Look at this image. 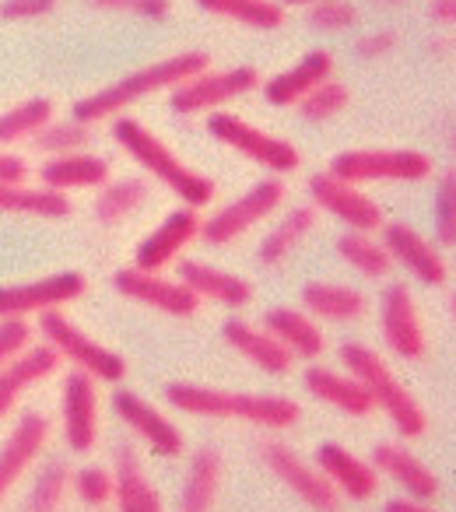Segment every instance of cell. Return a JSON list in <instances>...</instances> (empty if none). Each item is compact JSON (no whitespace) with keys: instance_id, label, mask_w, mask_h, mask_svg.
Listing matches in <instances>:
<instances>
[{"instance_id":"6da1fadb","label":"cell","mask_w":456,"mask_h":512,"mask_svg":"<svg viewBox=\"0 0 456 512\" xmlns=\"http://www.w3.org/2000/svg\"><path fill=\"white\" fill-rule=\"evenodd\" d=\"M169 404L193 418H218V421H243L257 428H292L302 418V407L292 397L274 393H243V390H218L200 383H172L165 390Z\"/></svg>"},{"instance_id":"7a4b0ae2","label":"cell","mask_w":456,"mask_h":512,"mask_svg":"<svg viewBox=\"0 0 456 512\" xmlns=\"http://www.w3.org/2000/svg\"><path fill=\"white\" fill-rule=\"evenodd\" d=\"M207 53L200 50H190V53H176V57H165V60H155V64L141 67V71L127 74V78L113 81V85L99 88V92L85 95V99L74 102V120L78 123H102V120H113V116H120L123 109H130L134 102L148 99V95L155 92H165V88H176L183 85L186 78H193V74L207 71Z\"/></svg>"},{"instance_id":"3957f363","label":"cell","mask_w":456,"mask_h":512,"mask_svg":"<svg viewBox=\"0 0 456 512\" xmlns=\"http://www.w3.org/2000/svg\"><path fill=\"white\" fill-rule=\"evenodd\" d=\"M113 137H116V144H120V148L127 151L137 165H141L144 172H151L158 183L169 186V190L176 193L186 207H193V211H197V207H207L214 200V183H211V179H207L204 172L190 169V165H186L183 158H179L176 151L162 141V137L151 134L141 120H134V116H116V120H113Z\"/></svg>"},{"instance_id":"277c9868","label":"cell","mask_w":456,"mask_h":512,"mask_svg":"<svg viewBox=\"0 0 456 512\" xmlns=\"http://www.w3.org/2000/svg\"><path fill=\"white\" fill-rule=\"evenodd\" d=\"M341 362L348 369V376H355L365 386V393L372 397V404L390 418V425L397 428L404 439H418L425 435L428 418L421 411V404L414 400V393L393 376V369L386 365V358L379 351H372L362 341L341 344Z\"/></svg>"},{"instance_id":"5b68a950","label":"cell","mask_w":456,"mask_h":512,"mask_svg":"<svg viewBox=\"0 0 456 512\" xmlns=\"http://www.w3.org/2000/svg\"><path fill=\"white\" fill-rule=\"evenodd\" d=\"M39 337H43V344H50V348L57 351L60 362H67L71 369L92 376L95 383H123V376H127L123 355H116L113 348L95 341L85 327H78V323L67 313H60V309L39 316Z\"/></svg>"},{"instance_id":"8992f818","label":"cell","mask_w":456,"mask_h":512,"mask_svg":"<svg viewBox=\"0 0 456 512\" xmlns=\"http://www.w3.org/2000/svg\"><path fill=\"white\" fill-rule=\"evenodd\" d=\"M344 183H421L432 176V158L414 148H355L341 151L330 169Z\"/></svg>"},{"instance_id":"52a82bcc","label":"cell","mask_w":456,"mask_h":512,"mask_svg":"<svg viewBox=\"0 0 456 512\" xmlns=\"http://www.w3.org/2000/svg\"><path fill=\"white\" fill-rule=\"evenodd\" d=\"M207 134H211L218 144H225V148L239 151V155H246L250 162H257L260 169L278 172V176L295 172L302 165V155L292 141L267 134V130L246 123L243 116L225 113V109H214V113L207 116Z\"/></svg>"},{"instance_id":"ba28073f","label":"cell","mask_w":456,"mask_h":512,"mask_svg":"<svg viewBox=\"0 0 456 512\" xmlns=\"http://www.w3.org/2000/svg\"><path fill=\"white\" fill-rule=\"evenodd\" d=\"M281 200H285V183L281 179H260L246 193H239L236 200L218 207L207 221H200V239L211 242V246H228L250 228H257L260 221L271 218L281 207Z\"/></svg>"},{"instance_id":"9c48e42d","label":"cell","mask_w":456,"mask_h":512,"mask_svg":"<svg viewBox=\"0 0 456 512\" xmlns=\"http://www.w3.org/2000/svg\"><path fill=\"white\" fill-rule=\"evenodd\" d=\"M88 281L78 271L46 274L36 281H18V285H0V320H25L43 316L53 309H64L85 295Z\"/></svg>"},{"instance_id":"30bf717a","label":"cell","mask_w":456,"mask_h":512,"mask_svg":"<svg viewBox=\"0 0 456 512\" xmlns=\"http://www.w3.org/2000/svg\"><path fill=\"white\" fill-rule=\"evenodd\" d=\"M260 85L257 67H228V71H200L193 78H186L183 85H176L169 92V106L179 116H197V113H214L225 102L243 99L246 92Z\"/></svg>"},{"instance_id":"8fae6325","label":"cell","mask_w":456,"mask_h":512,"mask_svg":"<svg viewBox=\"0 0 456 512\" xmlns=\"http://www.w3.org/2000/svg\"><path fill=\"white\" fill-rule=\"evenodd\" d=\"M113 285L123 299L137 302V306L155 309V313L176 316V320H190V316H197V309H200L197 295H193L179 278H165L162 271L123 267V271H116Z\"/></svg>"},{"instance_id":"7c38bea8","label":"cell","mask_w":456,"mask_h":512,"mask_svg":"<svg viewBox=\"0 0 456 512\" xmlns=\"http://www.w3.org/2000/svg\"><path fill=\"white\" fill-rule=\"evenodd\" d=\"M260 460L264 467L285 484L292 495H299L313 512H341V495L334 484L320 474V467H309L295 449L281 446V442H264L260 446Z\"/></svg>"},{"instance_id":"4fadbf2b","label":"cell","mask_w":456,"mask_h":512,"mask_svg":"<svg viewBox=\"0 0 456 512\" xmlns=\"http://www.w3.org/2000/svg\"><path fill=\"white\" fill-rule=\"evenodd\" d=\"M60 428L71 453H92L99 442V383L78 369L60 383Z\"/></svg>"},{"instance_id":"5bb4252c","label":"cell","mask_w":456,"mask_h":512,"mask_svg":"<svg viewBox=\"0 0 456 512\" xmlns=\"http://www.w3.org/2000/svg\"><path fill=\"white\" fill-rule=\"evenodd\" d=\"M50 432H53L50 418L39 411H25L22 418L11 425L8 439L0 442V505L15 491V484L36 467L39 453H43L46 442H50Z\"/></svg>"},{"instance_id":"9a60e30c","label":"cell","mask_w":456,"mask_h":512,"mask_svg":"<svg viewBox=\"0 0 456 512\" xmlns=\"http://www.w3.org/2000/svg\"><path fill=\"white\" fill-rule=\"evenodd\" d=\"M379 327H383L386 348L404 362L425 355V327H421L418 302L407 285H386L379 295Z\"/></svg>"},{"instance_id":"2e32d148","label":"cell","mask_w":456,"mask_h":512,"mask_svg":"<svg viewBox=\"0 0 456 512\" xmlns=\"http://www.w3.org/2000/svg\"><path fill=\"white\" fill-rule=\"evenodd\" d=\"M309 197L316 200V207L330 211L334 218H341L351 232H376L383 228V211L379 204L355 183H344L334 172H320L309 179Z\"/></svg>"},{"instance_id":"e0dca14e","label":"cell","mask_w":456,"mask_h":512,"mask_svg":"<svg viewBox=\"0 0 456 512\" xmlns=\"http://www.w3.org/2000/svg\"><path fill=\"white\" fill-rule=\"evenodd\" d=\"M113 411L123 425L134 435H141V442L151 449L155 456H165V460H176L183 453V432L158 411L151 400H144L141 393L134 390H116L113 393Z\"/></svg>"},{"instance_id":"ac0fdd59","label":"cell","mask_w":456,"mask_h":512,"mask_svg":"<svg viewBox=\"0 0 456 512\" xmlns=\"http://www.w3.org/2000/svg\"><path fill=\"white\" fill-rule=\"evenodd\" d=\"M57 369H60V355L43 341L25 344L18 355H11L8 362L0 365V421L22 404V397L32 386L50 379Z\"/></svg>"},{"instance_id":"d6986e66","label":"cell","mask_w":456,"mask_h":512,"mask_svg":"<svg viewBox=\"0 0 456 512\" xmlns=\"http://www.w3.org/2000/svg\"><path fill=\"white\" fill-rule=\"evenodd\" d=\"M383 246H386V253H390L393 264L411 271L421 285H428V288L446 285L449 267H446V260H442V253L425 239V235L414 232L411 225H404V221L383 225Z\"/></svg>"},{"instance_id":"ffe728a7","label":"cell","mask_w":456,"mask_h":512,"mask_svg":"<svg viewBox=\"0 0 456 512\" xmlns=\"http://www.w3.org/2000/svg\"><path fill=\"white\" fill-rule=\"evenodd\" d=\"M200 235V218L193 207H179L169 218H162V225L151 228L148 239H141L134 253V267L141 271H165L169 264H176L179 253L190 246Z\"/></svg>"},{"instance_id":"44dd1931","label":"cell","mask_w":456,"mask_h":512,"mask_svg":"<svg viewBox=\"0 0 456 512\" xmlns=\"http://www.w3.org/2000/svg\"><path fill=\"white\" fill-rule=\"evenodd\" d=\"M316 467L334 484L337 495L351 498V502H369L379 491L376 467L365 463L362 456H355L351 449L337 446V442H323V446L316 449Z\"/></svg>"},{"instance_id":"7402d4cb","label":"cell","mask_w":456,"mask_h":512,"mask_svg":"<svg viewBox=\"0 0 456 512\" xmlns=\"http://www.w3.org/2000/svg\"><path fill=\"white\" fill-rule=\"evenodd\" d=\"M372 467L379 477L393 481L397 488H404L407 498H418V502H432L439 495V477L404 446V442H379L376 453H372Z\"/></svg>"},{"instance_id":"603a6c76","label":"cell","mask_w":456,"mask_h":512,"mask_svg":"<svg viewBox=\"0 0 456 512\" xmlns=\"http://www.w3.org/2000/svg\"><path fill=\"white\" fill-rule=\"evenodd\" d=\"M176 278L183 281L197 299L218 302V306H225V309H243V306H250V299H253L250 281L232 271H221V267H214V264H204V260H183Z\"/></svg>"},{"instance_id":"cb8c5ba5","label":"cell","mask_w":456,"mask_h":512,"mask_svg":"<svg viewBox=\"0 0 456 512\" xmlns=\"http://www.w3.org/2000/svg\"><path fill=\"white\" fill-rule=\"evenodd\" d=\"M221 337L228 341V348H236L246 362H253L267 376H288L295 365V355L281 341H274L264 327H253L246 320H228L221 327Z\"/></svg>"},{"instance_id":"d4e9b609","label":"cell","mask_w":456,"mask_h":512,"mask_svg":"<svg viewBox=\"0 0 456 512\" xmlns=\"http://www.w3.org/2000/svg\"><path fill=\"white\" fill-rule=\"evenodd\" d=\"M109 183V162L92 151H71V155H53L39 169V186L53 193L67 190H99Z\"/></svg>"},{"instance_id":"484cf974","label":"cell","mask_w":456,"mask_h":512,"mask_svg":"<svg viewBox=\"0 0 456 512\" xmlns=\"http://www.w3.org/2000/svg\"><path fill=\"white\" fill-rule=\"evenodd\" d=\"M330 74H334V57H330L327 50H313V53H306L299 64L288 67V71L274 74L264 85V95L271 106H299L313 88L330 81Z\"/></svg>"},{"instance_id":"4316f807","label":"cell","mask_w":456,"mask_h":512,"mask_svg":"<svg viewBox=\"0 0 456 512\" xmlns=\"http://www.w3.org/2000/svg\"><path fill=\"white\" fill-rule=\"evenodd\" d=\"M113 498H116V512H165L162 495H158V488L151 484L148 470L141 467V456L130 446L116 449Z\"/></svg>"},{"instance_id":"83f0119b","label":"cell","mask_w":456,"mask_h":512,"mask_svg":"<svg viewBox=\"0 0 456 512\" xmlns=\"http://www.w3.org/2000/svg\"><path fill=\"white\" fill-rule=\"evenodd\" d=\"M264 330L274 341L285 344L295 358H302V362H313V358H320L323 348H327V337H323L320 323L309 313H302V309H288V306L267 309Z\"/></svg>"},{"instance_id":"f1b7e54d","label":"cell","mask_w":456,"mask_h":512,"mask_svg":"<svg viewBox=\"0 0 456 512\" xmlns=\"http://www.w3.org/2000/svg\"><path fill=\"white\" fill-rule=\"evenodd\" d=\"M306 390L313 393L320 404L337 407V411L351 414V418H365V414L376 407L369 393H365V386L358 383L355 376L327 369V365H313V369H306Z\"/></svg>"},{"instance_id":"f546056e","label":"cell","mask_w":456,"mask_h":512,"mask_svg":"<svg viewBox=\"0 0 456 512\" xmlns=\"http://www.w3.org/2000/svg\"><path fill=\"white\" fill-rule=\"evenodd\" d=\"M221 477H225V463H221L218 449H197L183 477L179 512H214V502L221 495Z\"/></svg>"},{"instance_id":"4dcf8cb0","label":"cell","mask_w":456,"mask_h":512,"mask_svg":"<svg viewBox=\"0 0 456 512\" xmlns=\"http://www.w3.org/2000/svg\"><path fill=\"white\" fill-rule=\"evenodd\" d=\"M302 306L313 320L327 323H355L369 313V299L358 288L330 285V281H313L302 288Z\"/></svg>"},{"instance_id":"1f68e13d","label":"cell","mask_w":456,"mask_h":512,"mask_svg":"<svg viewBox=\"0 0 456 512\" xmlns=\"http://www.w3.org/2000/svg\"><path fill=\"white\" fill-rule=\"evenodd\" d=\"M313 225H316L313 207H295V211H288L285 218H281L278 225L264 235V242H260V249H257L260 264L264 267L285 264L288 256H292V249L299 246L309 232H313Z\"/></svg>"},{"instance_id":"d6a6232c","label":"cell","mask_w":456,"mask_h":512,"mask_svg":"<svg viewBox=\"0 0 456 512\" xmlns=\"http://www.w3.org/2000/svg\"><path fill=\"white\" fill-rule=\"evenodd\" d=\"M144 200H148V183L137 176L109 179L106 186H99V197H95V221L102 225H120L134 211H141Z\"/></svg>"},{"instance_id":"836d02e7","label":"cell","mask_w":456,"mask_h":512,"mask_svg":"<svg viewBox=\"0 0 456 512\" xmlns=\"http://www.w3.org/2000/svg\"><path fill=\"white\" fill-rule=\"evenodd\" d=\"M0 214H32V218H67L71 200L43 186H0Z\"/></svg>"},{"instance_id":"e575fe53","label":"cell","mask_w":456,"mask_h":512,"mask_svg":"<svg viewBox=\"0 0 456 512\" xmlns=\"http://www.w3.org/2000/svg\"><path fill=\"white\" fill-rule=\"evenodd\" d=\"M53 116H57V106H53V99H46V95H32V99L18 102L8 113H0V144L32 141Z\"/></svg>"},{"instance_id":"d590c367","label":"cell","mask_w":456,"mask_h":512,"mask_svg":"<svg viewBox=\"0 0 456 512\" xmlns=\"http://www.w3.org/2000/svg\"><path fill=\"white\" fill-rule=\"evenodd\" d=\"M207 15H221L228 22H239L246 29H278L285 22V8L274 0H197Z\"/></svg>"},{"instance_id":"8d00e7d4","label":"cell","mask_w":456,"mask_h":512,"mask_svg":"<svg viewBox=\"0 0 456 512\" xmlns=\"http://www.w3.org/2000/svg\"><path fill=\"white\" fill-rule=\"evenodd\" d=\"M337 253H341L344 264H348L351 271L362 274V278H386V274H390V267H393L386 246L372 239L369 232L341 235V242H337Z\"/></svg>"},{"instance_id":"74e56055","label":"cell","mask_w":456,"mask_h":512,"mask_svg":"<svg viewBox=\"0 0 456 512\" xmlns=\"http://www.w3.org/2000/svg\"><path fill=\"white\" fill-rule=\"evenodd\" d=\"M88 144H92V127L78 123L74 116L71 120H57V116H53V120L32 137V148L43 151L46 158L71 155V151H88Z\"/></svg>"},{"instance_id":"f35d334b","label":"cell","mask_w":456,"mask_h":512,"mask_svg":"<svg viewBox=\"0 0 456 512\" xmlns=\"http://www.w3.org/2000/svg\"><path fill=\"white\" fill-rule=\"evenodd\" d=\"M67 488H71V470H67V463H60V460L46 463L36 481H32V491H29V498H25V512H60Z\"/></svg>"},{"instance_id":"ab89813d","label":"cell","mask_w":456,"mask_h":512,"mask_svg":"<svg viewBox=\"0 0 456 512\" xmlns=\"http://www.w3.org/2000/svg\"><path fill=\"white\" fill-rule=\"evenodd\" d=\"M348 99L351 95L341 81H323L320 88H313V92L299 102V116L309 123H327V120H334V116L344 113Z\"/></svg>"},{"instance_id":"60d3db41","label":"cell","mask_w":456,"mask_h":512,"mask_svg":"<svg viewBox=\"0 0 456 512\" xmlns=\"http://www.w3.org/2000/svg\"><path fill=\"white\" fill-rule=\"evenodd\" d=\"M435 239L456 246V169H446L435 190Z\"/></svg>"},{"instance_id":"b9f144b4","label":"cell","mask_w":456,"mask_h":512,"mask_svg":"<svg viewBox=\"0 0 456 512\" xmlns=\"http://www.w3.org/2000/svg\"><path fill=\"white\" fill-rule=\"evenodd\" d=\"M71 491L85 505L99 509V505L113 502V470L106 467H81L71 474Z\"/></svg>"},{"instance_id":"7bdbcfd3","label":"cell","mask_w":456,"mask_h":512,"mask_svg":"<svg viewBox=\"0 0 456 512\" xmlns=\"http://www.w3.org/2000/svg\"><path fill=\"white\" fill-rule=\"evenodd\" d=\"M309 25L320 32H348L351 25H358V8L351 0H320L309 11Z\"/></svg>"},{"instance_id":"ee69618b","label":"cell","mask_w":456,"mask_h":512,"mask_svg":"<svg viewBox=\"0 0 456 512\" xmlns=\"http://www.w3.org/2000/svg\"><path fill=\"white\" fill-rule=\"evenodd\" d=\"M99 11H123V15H144V18H162L169 15V0H88Z\"/></svg>"},{"instance_id":"f6af8a7d","label":"cell","mask_w":456,"mask_h":512,"mask_svg":"<svg viewBox=\"0 0 456 512\" xmlns=\"http://www.w3.org/2000/svg\"><path fill=\"white\" fill-rule=\"evenodd\" d=\"M32 344V327L25 320H0V365L8 362L11 355Z\"/></svg>"},{"instance_id":"bcb514c9","label":"cell","mask_w":456,"mask_h":512,"mask_svg":"<svg viewBox=\"0 0 456 512\" xmlns=\"http://www.w3.org/2000/svg\"><path fill=\"white\" fill-rule=\"evenodd\" d=\"M57 8V0H4L0 4V15L18 22V18H39V15H50Z\"/></svg>"},{"instance_id":"7dc6e473","label":"cell","mask_w":456,"mask_h":512,"mask_svg":"<svg viewBox=\"0 0 456 512\" xmlns=\"http://www.w3.org/2000/svg\"><path fill=\"white\" fill-rule=\"evenodd\" d=\"M29 162L15 151H0V186H29Z\"/></svg>"},{"instance_id":"c3c4849f","label":"cell","mask_w":456,"mask_h":512,"mask_svg":"<svg viewBox=\"0 0 456 512\" xmlns=\"http://www.w3.org/2000/svg\"><path fill=\"white\" fill-rule=\"evenodd\" d=\"M393 43H397V36H393V32H386V29H379V32H372V36L358 39L355 53H358V57H365V60H376V57H383L386 50H393Z\"/></svg>"},{"instance_id":"681fc988","label":"cell","mask_w":456,"mask_h":512,"mask_svg":"<svg viewBox=\"0 0 456 512\" xmlns=\"http://www.w3.org/2000/svg\"><path fill=\"white\" fill-rule=\"evenodd\" d=\"M383 512H439V509H432L428 502H418V498H393V502H386Z\"/></svg>"},{"instance_id":"f907efd6","label":"cell","mask_w":456,"mask_h":512,"mask_svg":"<svg viewBox=\"0 0 456 512\" xmlns=\"http://www.w3.org/2000/svg\"><path fill=\"white\" fill-rule=\"evenodd\" d=\"M432 18H435V22L456 25V0H435V4H432Z\"/></svg>"},{"instance_id":"816d5d0a","label":"cell","mask_w":456,"mask_h":512,"mask_svg":"<svg viewBox=\"0 0 456 512\" xmlns=\"http://www.w3.org/2000/svg\"><path fill=\"white\" fill-rule=\"evenodd\" d=\"M281 8H285V4H320V0H278Z\"/></svg>"},{"instance_id":"f5cc1de1","label":"cell","mask_w":456,"mask_h":512,"mask_svg":"<svg viewBox=\"0 0 456 512\" xmlns=\"http://www.w3.org/2000/svg\"><path fill=\"white\" fill-rule=\"evenodd\" d=\"M383 4H390V8H397V4H404V0H383Z\"/></svg>"},{"instance_id":"db71d44e","label":"cell","mask_w":456,"mask_h":512,"mask_svg":"<svg viewBox=\"0 0 456 512\" xmlns=\"http://www.w3.org/2000/svg\"><path fill=\"white\" fill-rule=\"evenodd\" d=\"M453 151H456V134H453Z\"/></svg>"},{"instance_id":"11a10c76","label":"cell","mask_w":456,"mask_h":512,"mask_svg":"<svg viewBox=\"0 0 456 512\" xmlns=\"http://www.w3.org/2000/svg\"><path fill=\"white\" fill-rule=\"evenodd\" d=\"M453 316H456V299H453Z\"/></svg>"}]
</instances>
